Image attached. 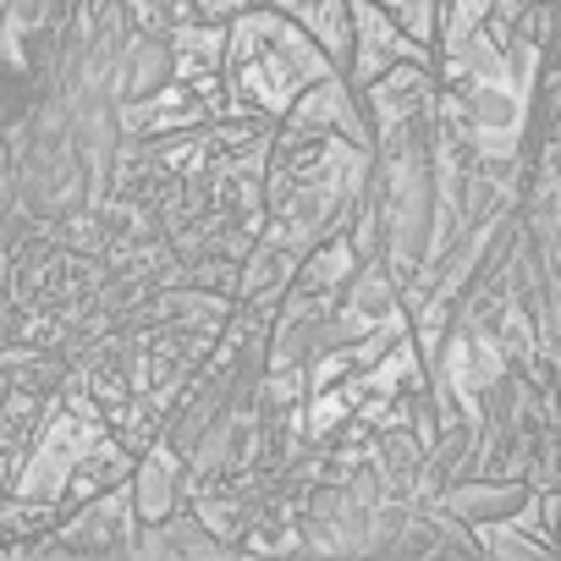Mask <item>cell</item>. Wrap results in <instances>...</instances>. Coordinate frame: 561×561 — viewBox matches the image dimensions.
Instances as JSON below:
<instances>
[{
  "label": "cell",
  "mask_w": 561,
  "mask_h": 561,
  "mask_svg": "<svg viewBox=\"0 0 561 561\" xmlns=\"http://www.w3.org/2000/svg\"><path fill=\"white\" fill-rule=\"evenodd\" d=\"M237 72H242V78H237V94H242L248 105H259V111H293V100L304 94L298 72L287 67V56H280L275 45H270L264 56L242 61Z\"/></svg>",
  "instance_id": "6da1fadb"
},
{
  "label": "cell",
  "mask_w": 561,
  "mask_h": 561,
  "mask_svg": "<svg viewBox=\"0 0 561 561\" xmlns=\"http://www.w3.org/2000/svg\"><path fill=\"white\" fill-rule=\"evenodd\" d=\"M133 506H138V517L144 523H165L171 517V501H176V462H171V451H154L138 473H133Z\"/></svg>",
  "instance_id": "7a4b0ae2"
},
{
  "label": "cell",
  "mask_w": 561,
  "mask_h": 561,
  "mask_svg": "<svg viewBox=\"0 0 561 561\" xmlns=\"http://www.w3.org/2000/svg\"><path fill=\"white\" fill-rule=\"evenodd\" d=\"M23 111H28V72L0 67V133L18 127V122H23Z\"/></svg>",
  "instance_id": "3957f363"
},
{
  "label": "cell",
  "mask_w": 561,
  "mask_h": 561,
  "mask_svg": "<svg viewBox=\"0 0 561 561\" xmlns=\"http://www.w3.org/2000/svg\"><path fill=\"white\" fill-rule=\"evenodd\" d=\"M353 397H358V391H342V397H320V402L309 408V430H314V435H325V430H331L336 419H347V413H353Z\"/></svg>",
  "instance_id": "277c9868"
},
{
  "label": "cell",
  "mask_w": 561,
  "mask_h": 561,
  "mask_svg": "<svg viewBox=\"0 0 561 561\" xmlns=\"http://www.w3.org/2000/svg\"><path fill=\"white\" fill-rule=\"evenodd\" d=\"M353 270V248L347 242H336V248H325V259L309 270V280H314V287H331V280H342Z\"/></svg>",
  "instance_id": "5b68a950"
},
{
  "label": "cell",
  "mask_w": 561,
  "mask_h": 561,
  "mask_svg": "<svg viewBox=\"0 0 561 561\" xmlns=\"http://www.w3.org/2000/svg\"><path fill=\"white\" fill-rule=\"evenodd\" d=\"M457 506H462V512H490V506H517V490H512V484H501V490H462V495H457Z\"/></svg>",
  "instance_id": "8992f818"
}]
</instances>
